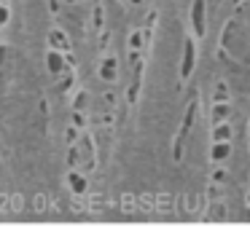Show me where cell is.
Listing matches in <instances>:
<instances>
[{"label":"cell","instance_id":"7a4b0ae2","mask_svg":"<svg viewBox=\"0 0 250 236\" xmlns=\"http://www.w3.org/2000/svg\"><path fill=\"white\" fill-rule=\"evenodd\" d=\"M194 64H196V46H194V40H186V46H183V64H180V78H188L191 70H194Z\"/></svg>","mask_w":250,"mask_h":236},{"label":"cell","instance_id":"3957f363","mask_svg":"<svg viewBox=\"0 0 250 236\" xmlns=\"http://www.w3.org/2000/svg\"><path fill=\"white\" fill-rule=\"evenodd\" d=\"M46 67H49L51 75L65 73V57H62V51H49V57H46Z\"/></svg>","mask_w":250,"mask_h":236},{"label":"cell","instance_id":"8fae6325","mask_svg":"<svg viewBox=\"0 0 250 236\" xmlns=\"http://www.w3.org/2000/svg\"><path fill=\"white\" fill-rule=\"evenodd\" d=\"M6 21H8V8L6 5H0V27L6 24Z\"/></svg>","mask_w":250,"mask_h":236},{"label":"cell","instance_id":"7c38bea8","mask_svg":"<svg viewBox=\"0 0 250 236\" xmlns=\"http://www.w3.org/2000/svg\"><path fill=\"white\" fill-rule=\"evenodd\" d=\"M3 57H6V46H0V64H3Z\"/></svg>","mask_w":250,"mask_h":236},{"label":"cell","instance_id":"5bb4252c","mask_svg":"<svg viewBox=\"0 0 250 236\" xmlns=\"http://www.w3.org/2000/svg\"><path fill=\"white\" fill-rule=\"evenodd\" d=\"M121 3H124V0H121Z\"/></svg>","mask_w":250,"mask_h":236},{"label":"cell","instance_id":"277c9868","mask_svg":"<svg viewBox=\"0 0 250 236\" xmlns=\"http://www.w3.org/2000/svg\"><path fill=\"white\" fill-rule=\"evenodd\" d=\"M49 43H51V48H54V51H67V48H70V43H67V35H65L62 30H51Z\"/></svg>","mask_w":250,"mask_h":236},{"label":"cell","instance_id":"52a82bcc","mask_svg":"<svg viewBox=\"0 0 250 236\" xmlns=\"http://www.w3.org/2000/svg\"><path fill=\"white\" fill-rule=\"evenodd\" d=\"M229 153H231V145H229V142H215V145H212V161L229 158Z\"/></svg>","mask_w":250,"mask_h":236},{"label":"cell","instance_id":"4fadbf2b","mask_svg":"<svg viewBox=\"0 0 250 236\" xmlns=\"http://www.w3.org/2000/svg\"><path fill=\"white\" fill-rule=\"evenodd\" d=\"M65 3H78V0H65Z\"/></svg>","mask_w":250,"mask_h":236},{"label":"cell","instance_id":"9c48e42d","mask_svg":"<svg viewBox=\"0 0 250 236\" xmlns=\"http://www.w3.org/2000/svg\"><path fill=\"white\" fill-rule=\"evenodd\" d=\"M67 182H70V188H73L76 193H83V191H86V177L76 175V172H70V175H67Z\"/></svg>","mask_w":250,"mask_h":236},{"label":"cell","instance_id":"5b68a950","mask_svg":"<svg viewBox=\"0 0 250 236\" xmlns=\"http://www.w3.org/2000/svg\"><path fill=\"white\" fill-rule=\"evenodd\" d=\"M100 75H103V80H116V57H105Z\"/></svg>","mask_w":250,"mask_h":236},{"label":"cell","instance_id":"ba28073f","mask_svg":"<svg viewBox=\"0 0 250 236\" xmlns=\"http://www.w3.org/2000/svg\"><path fill=\"white\" fill-rule=\"evenodd\" d=\"M229 110H231V107H229L226 102H215V107H212V121H215V123L226 121V118H229Z\"/></svg>","mask_w":250,"mask_h":236},{"label":"cell","instance_id":"30bf717a","mask_svg":"<svg viewBox=\"0 0 250 236\" xmlns=\"http://www.w3.org/2000/svg\"><path fill=\"white\" fill-rule=\"evenodd\" d=\"M143 32H132V48H140V43H143Z\"/></svg>","mask_w":250,"mask_h":236},{"label":"cell","instance_id":"6da1fadb","mask_svg":"<svg viewBox=\"0 0 250 236\" xmlns=\"http://www.w3.org/2000/svg\"><path fill=\"white\" fill-rule=\"evenodd\" d=\"M205 0H194L191 3V27H194V32H196V38H202L205 35Z\"/></svg>","mask_w":250,"mask_h":236},{"label":"cell","instance_id":"8992f818","mask_svg":"<svg viewBox=\"0 0 250 236\" xmlns=\"http://www.w3.org/2000/svg\"><path fill=\"white\" fill-rule=\"evenodd\" d=\"M229 137H231V129H229L226 121H221L215 126V132H212V139H215V142H229Z\"/></svg>","mask_w":250,"mask_h":236}]
</instances>
